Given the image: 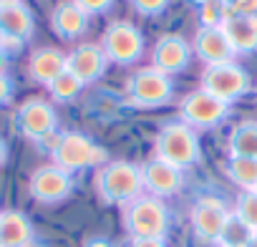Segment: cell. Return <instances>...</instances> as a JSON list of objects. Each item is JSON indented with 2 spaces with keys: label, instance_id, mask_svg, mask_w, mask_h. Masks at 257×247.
<instances>
[{
  "label": "cell",
  "instance_id": "1",
  "mask_svg": "<svg viewBox=\"0 0 257 247\" xmlns=\"http://www.w3.org/2000/svg\"><path fill=\"white\" fill-rule=\"evenodd\" d=\"M96 192L101 197V202L106 204H128L137 197H142L144 192V182H142V167L132 164V162H106L103 167H98L96 172Z\"/></svg>",
  "mask_w": 257,
  "mask_h": 247
},
{
  "label": "cell",
  "instance_id": "2",
  "mask_svg": "<svg viewBox=\"0 0 257 247\" xmlns=\"http://www.w3.org/2000/svg\"><path fill=\"white\" fill-rule=\"evenodd\" d=\"M123 229L132 239H164L169 229V209L162 199L142 194L123 207Z\"/></svg>",
  "mask_w": 257,
  "mask_h": 247
},
{
  "label": "cell",
  "instance_id": "3",
  "mask_svg": "<svg viewBox=\"0 0 257 247\" xmlns=\"http://www.w3.org/2000/svg\"><path fill=\"white\" fill-rule=\"evenodd\" d=\"M154 152H157V159H164L179 169L194 167L202 159V147H199L197 132L189 129L182 121L164 124L159 129L157 142H154Z\"/></svg>",
  "mask_w": 257,
  "mask_h": 247
},
{
  "label": "cell",
  "instance_id": "4",
  "mask_svg": "<svg viewBox=\"0 0 257 247\" xmlns=\"http://www.w3.org/2000/svg\"><path fill=\"white\" fill-rule=\"evenodd\" d=\"M51 157H53V164L61 167L63 172H68V174L96 167V164L103 167V162H106V152L81 132L58 134V142H56Z\"/></svg>",
  "mask_w": 257,
  "mask_h": 247
},
{
  "label": "cell",
  "instance_id": "5",
  "mask_svg": "<svg viewBox=\"0 0 257 247\" xmlns=\"http://www.w3.org/2000/svg\"><path fill=\"white\" fill-rule=\"evenodd\" d=\"M174 96V81L164 71L147 66L139 68L137 73L128 76L126 81V98L137 108H157L169 103Z\"/></svg>",
  "mask_w": 257,
  "mask_h": 247
},
{
  "label": "cell",
  "instance_id": "6",
  "mask_svg": "<svg viewBox=\"0 0 257 247\" xmlns=\"http://www.w3.org/2000/svg\"><path fill=\"white\" fill-rule=\"evenodd\" d=\"M199 88L229 106V103L239 101L252 88V78L234 61L232 63H219V66H204V71L199 76Z\"/></svg>",
  "mask_w": 257,
  "mask_h": 247
},
{
  "label": "cell",
  "instance_id": "7",
  "mask_svg": "<svg viewBox=\"0 0 257 247\" xmlns=\"http://www.w3.org/2000/svg\"><path fill=\"white\" fill-rule=\"evenodd\" d=\"M101 51L108 63L116 66H134L142 53H144V36L142 31L128 23V21H116L111 23L103 36H101Z\"/></svg>",
  "mask_w": 257,
  "mask_h": 247
},
{
  "label": "cell",
  "instance_id": "8",
  "mask_svg": "<svg viewBox=\"0 0 257 247\" xmlns=\"http://www.w3.org/2000/svg\"><path fill=\"white\" fill-rule=\"evenodd\" d=\"M229 116V106L217 101L214 96L199 91H192L182 98L179 103V118L182 124H187L189 129H214L217 124H222Z\"/></svg>",
  "mask_w": 257,
  "mask_h": 247
},
{
  "label": "cell",
  "instance_id": "9",
  "mask_svg": "<svg viewBox=\"0 0 257 247\" xmlns=\"http://www.w3.org/2000/svg\"><path fill=\"white\" fill-rule=\"evenodd\" d=\"M16 124L23 137L33 139V142H46L51 134H56V108L43 101V98H28L26 103H21L18 113H16Z\"/></svg>",
  "mask_w": 257,
  "mask_h": 247
},
{
  "label": "cell",
  "instance_id": "10",
  "mask_svg": "<svg viewBox=\"0 0 257 247\" xmlns=\"http://www.w3.org/2000/svg\"><path fill=\"white\" fill-rule=\"evenodd\" d=\"M28 192L36 202H43V204H56V202H63L71 192H73V179L68 172H63L61 167L56 164H46V167H38L31 179H28Z\"/></svg>",
  "mask_w": 257,
  "mask_h": 247
},
{
  "label": "cell",
  "instance_id": "11",
  "mask_svg": "<svg viewBox=\"0 0 257 247\" xmlns=\"http://www.w3.org/2000/svg\"><path fill=\"white\" fill-rule=\"evenodd\" d=\"M232 212H227L224 202L217 199V197H202L199 202H194L192 207V229L194 234L202 239V242H217L227 219H229Z\"/></svg>",
  "mask_w": 257,
  "mask_h": 247
},
{
  "label": "cell",
  "instance_id": "12",
  "mask_svg": "<svg viewBox=\"0 0 257 247\" xmlns=\"http://www.w3.org/2000/svg\"><path fill=\"white\" fill-rule=\"evenodd\" d=\"M33 28H36V21L26 3H13V6L0 8V33H3L0 46H3L6 53L8 48H21L33 36Z\"/></svg>",
  "mask_w": 257,
  "mask_h": 247
},
{
  "label": "cell",
  "instance_id": "13",
  "mask_svg": "<svg viewBox=\"0 0 257 247\" xmlns=\"http://www.w3.org/2000/svg\"><path fill=\"white\" fill-rule=\"evenodd\" d=\"M192 53H194L192 46L182 36L167 33L152 48V66L159 68V71H164L167 76H174V73H182L189 66Z\"/></svg>",
  "mask_w": 257,
  "mask_h": 247
},
{
  "label": "cell",
  "instance_id": "14",
  "mask_svg": "<svg viewBox=\"0 0 257 247\" xmlns=\"http://www.w3.org/2000/svg\"><path fill=\"white\" fill-rule=\"evenodd\" d=\"M142 182H144V189L152 197L162 199V197H172V194H177L182 189L184 174H182L179 167L154 157V159H149L142 167Z\"/></svg>",
  "mask_w": 257,
  "mask_h": 247
},
{
  "label": "cell",
  "instance_id": "15",
  "mask_svg": "<svg viewBox=\"0 0 257 247\" xmlns=\"http://www.w3.org/2000/svg\"><path fill=\"white\" fill-rule=\"evenodd\" d=\"M106 56L101 51V43H81L66 56V71H71L83 86L93 83L106 71Z\"/></svg>",
  "mask_w": 257,
  "mask_h": 247
},
{
  "label": "cell",
  "instance_id": "16",
  "mask_svg": "<svg viewBox=\"0 0 257 247\" xmlns=\"http://www.w3.org/2000/svg\"><path fill=\"white\" fill-rule=\"evenodd\" d=\"M192 51L197 53V58L204 66H219V63H232V58L237 56L224 36L222 28H199Z\"/></svg>",
  "mask_w": 257,
  "mask_h": 247
},
{
  "label": "cell",
  "instance_id": "17",
  "mask_svg": "<svg viewBox=\"0 0 257 247\" xmlns=\"http://www.w3.org/2000/svg\"><path fill=\"white\" fill-rule=\"evenodd\" d=\"M63 71H66V56H63L58 48L46 46V48L33 51L31 58H28V76H31L36 83L46 86V88H48Z\"/></svg>",
  "mask_w": 257,
  "mask_h": 247
},
{
  "label": "cell",
  "instance_id": "18",
  "mask_svg": "<svg viewBox=\"0 0 257 247\" xmlns=\"http://www.w3.org/2000/svg\"><path fill=\"white\" fill-rule=\"evenodd\" d=\"M51 28L56 31L58 38L63 41H76L78 36L86 33L88 28V16L76 6L71 3V0H63V3H58L51 13Z\"/></svg>",
  "mask_w": 257,
  "mask_h": 247
},
{
  "label": "cell",
  "instance_id": "19",
  "mask_svg": "<svg viewBox=\"0 0 257 247\" xmlns=\"http://www.w3.org/2000/svg\"><path fill=\"white\" fill-rule=\"evenodd\" d=\"M222 31L234 53L257 51V16H227Z\"/></svg>",
  "mask_w": 257,
  "mask_h": 247
},
{
  "label": "cell",
  "instance_id": "20",
  "mask_svg": "<svg viewBox=\"0 0 257 247\" xmlns=\"http://www.w3.org/2000/svg\"><path fill=\"white\" fill-rule=\"evenodd\" d=\"M33 224L18 209L0 212V247H31Z\"/></svg>",
  "mask_w": 257,
  "mask_h": 247
},
{
  "label": "cell",
  "instance_id": "21",
  "mask_svg": "<svg viewBox=\"0 0 257 247\" xmlns=\"http://www.w3.org/2000/svg\"><path fill=\"white\" fill-rule=\"evenodd\" d=\"M229 157L257 159V121H242L232 129L227 142Z\"/></svg>",
  "mask_w": 257,
  "mask_h": 247
},
{
  "label": "cell",
  "instance_id": "22",
  "mask_svg": "<svg viewBox=\"0 0 257 247\" xmlns=\"http://www.w3.org/2000/svg\"><path fill=\"white\" fill-rule=\"evenodd\" d=\"M227 177L242 187L244 192H254L257 189V159H242V157H229L224 164Z\"/></svg>",
  "mask_w": 257,
  "mask_h": 247
},
{
  "label": "cell",
  "instance_id": "23",
  "mask_svg": "<svg viewBox=\"0 0 257 247\" xmlns=\"http://www.w3.org/2000/svg\"><path fill=\"white\" fill-rule=\"evenodd\" d=\"M252 237H254V232L232 212L217 242H219V247H247Z\"/></svg>",
  "mask_w": 257,
  "mask_h": 247
},
{
  "label": "cell",
  "instance_id": "24",
  "mask_svg": "<svg viewBox=\"0 0 257 247\" xmlns=\"http://www.w3.org/2000/svg\"><path fill=\"white\" fill-rule=\"evenodd\" d=\"M81 91H83V83H81L71 71H63V73L48 86L51 98L58 101V103H71V101H76V98L81 96Z\"/></svg>",
  "mask_w": 257,
  "mask_h": 247
},
{
  "label": "cell",
  "instance_id": "25",
  "mask_svg": "<svg viewBox=\"0 0 257 247\" xmlns=\"http://www.w3.org/2000/svg\"><path fill=\"white\" fill-rule=\"evenodd\" d=\"M199 18V28H222V23L227 21V8L222 6V0H207L197 11Z\"/></svg>",
  "mask_w": 257,
  "mask_h": 247
},
{
  "label": "cell",
  "instance_id": "26",
  "mask_svg": "<svg viewBox=\"0 0 257 247\" xmlns=\"http://www.w3.org/2000/svg\"><path fill=\"white\" fill-rule=\"evenodd\" d=\"M234 214L257 234V192H242L239 199H237Z\"/></svg>",
  "mask_w": 257,
  "mask_h": 247
},
{
  "label": "cell",
  "instance_id": "27",
  "mask_svg": "<svg viewBox=\"0 0 257 247\" xmlns=\"http://www.w3.org/2000/svg\"><path fill=\"white\" fill-rule=\"evenodd\" d=\"M227 16H257V0H222Z\"/></svg>",
  "mask_w": 257,
  "mask_h": 247
},
{
  "label": "cell",
  "instance_id": "28",
  "mask_svg": "<svg viewBox=\"0 0 257 247\" xmlns=\"http://www.w3.org/2000/svg\"><path fill=\"white\" fill-rule=\"evenodd\" d=\"M139 16H159L169 6V0H128Z\"/></svg>",
  "mask_w": 257,
  "mask_h": 247
},
{
  "label": "cell",
  "instance_id": "29",
  "mask_svg": "<svg viewBox=\"0 0 257 247\" xmlns=\"http://www.w3.org/2000/svg\"><path fill=\"white\" fill-rule=\"evenodd\" d=\"M71 3H76V6L91 18V16H101V13L111 11L116 0H71Z\"/></svg>",
  "mask_w": 257,
  "mask_h": 247
},
{
  "label": "cell",
  "instance_id": "30",
  "mask_svg": "<svg viewBox=\"0 0 257 247\" xmlns=\"http://www.w3.org/2000/svg\"><path fill=\"white\" fill-rule=\"evenodd\" d=\"M13 96V83L8 76H0V106H6Z\"/></svg>",
  "mask_w": 257,
  "mask_h": 247
},
{
  "label": "cell",
  "instance_id": "31",
  "mask_svg": "<svg viewBox=\"0 0 257 247\" xmlns=\"http://www.w3.org/2000/svg\"><path fill=\"white\" fill-rule=\"evenodd\" d=\"M128 247H167L164 239H132Z\"/></svg>",
  "mask_w": 257,
  "mask_h": 247
},
{
  "label": "cell",
  "instance_id": "32",
  "mask_svg": "<svg viewBox=\"0 0 257 247\" xmlns=\"http://www.w3.org/2000/svg\"><path fill=\"white\" fill-rule=\"evenodd\" d=\"M83 247H113V242L106 237H91V239H86Z\"/></svg>",
  "mask_w": 257,
  "mask_h": 247
},
{
  "label": "cell",
  "instance_id": "33",
  "mask_svg": "<svg viewBox=\"0 0 257 247\" xmlns=\"http://www.w3.org/2000/svg\"><path fill=\"white\" fill-rule=\"evenodd\" d=\"M6 71H8V53L0 46V76H6Z\"/></svg>",
  "mask_w": 257,
  "mask_h": 247
},
{
  "label": "cell",
  "instance_id": "34",
  "mask_svg": "<svg viewBox=\"0 0 257 247\" xmlns=\"http://www.w3.org/2000/svg\"><path fill=\"white\" fill-rule=\"evenodd\" d=\"M6 159H8V144H6L3 137H0V167L6 164Z\"/></svg>",
  "mask_w": 257,
  "mask_h": 247
},
{
  "label": "cell",
  "instance_id": "35",
  "mask_svg": "<svg viewBox=\"0 0 257 247\" xmlns=\"http://www.w3.org/2000/svg\"><path fill=\"white\" fill-rule=\"evenodd\" d=\"M13 3H21V0H0V8H6V6H13Z\"/></svg>",
  "mask_w": 257,
  "mask_h": 247
},
{
  "label": "cell",
  "instance_id": "36",
  "mask_svg": "<svg viewBox=\"0 0 257 247\" xmlns=\"http://www.w3.org/2000/svg\"><path fill=\"white\" fill-rule=\"evenodd\" d=\"M247 247H257V234H254V237L249 239V244H247Z\"/></svg>",
  "mask_w": 257,
  "mask_h": 247
},
{
  "label": "cell",
  "instance_id": "37",
  "mask_svg": "<svg viewBox=\"0 0 257 247\" xmlns=\"http://www.w3.org/2000/svg\"><path fill=\"white\" fill-rule=\"evenodd\" d=\"M192 3H194V6H197V8H199V6H202V3H207V0H192Z\"/></svg>",
  "mask_w": 257,
  "mask_h": 247
},
{
  "label": "cell",
  "instance_id": "38",
  "mask_svg": "<svg viewBox=\"0 0 257 247\" xmlns=\"http://www.w3.org/2000/svg\"><path fill=\"white\" fill-rule=\"evenodd\" d=\"M0 41H3V33H0Z\"/></svg>",
  "mask_w": 257,
  "mask_h": 247
},
{
  "label": "cell",
  "instance_id": "39",
  "mask_svg": "<svg viewBox=\"0 0 257 247\" xmlns=\"http://www.w3.org/2000/svg\"><path fill=\"white\" fill-rule=\"evenodd\" d=\"M254 192H257V189H254Z\"/></svg>",
  "mask_w": 257,
  "mask_h": 247
}]
</instances>
